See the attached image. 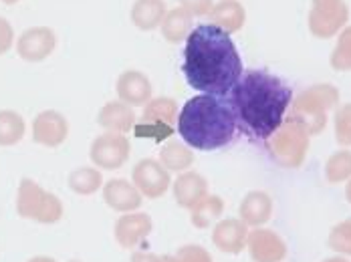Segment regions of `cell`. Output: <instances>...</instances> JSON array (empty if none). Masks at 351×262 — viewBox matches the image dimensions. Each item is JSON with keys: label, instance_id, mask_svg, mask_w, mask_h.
<instances>
[{"label": "cell", "instance_id": "cell-24", "mask_svg": "<svg viewBox=\"0 0 351 262\" xmlns=\"http://www.w3.org/2000/svg\"><path fill=\"white\" fill-rule=\"evenodd\" d=\"M160 163L168 172H178V174L188 172L194 163V151L184 146L182 142L170 140L160 150Z\"/></svg>", "mask_w": 351, "mask_h": 262}, {"label": "cell", "instance_id": "cell-30", "mask_svg": "<svg viewBox=\"0 0 351 262\" xmlns=\"http://www.w3.org/2000/svg\"><path fill=\"white\" fill-rule=\"evenodd\" d=\"M329 248L339 254H351V218L343 220L329 232Z\"/></svg>", "mask_w": 351, "mask_h": 262}, {"label": "cell", "instance_id": "cell-33", "mask_svg": "<svg viewBox=\"0 0 351 262\" xmlns=\"http://www.w3.org/2000/svg\"><path fill=\"white\" fill-rule=\"evenodd\" d=\"M12 44H14V29L4 16H0V57L6 55L12 49Z\"/></svg>", "mask_w": 351, "mask_h": 262}, {"label": "cell", "instance_id": "cell-28", "mask_svg": "<svg viewBox=\"0 0 351 262\" xmlns=\"http://www.w3.org/2000/svg\"><path fill=\"white\" fill-rule=\"evenodd\" d=\"M325 178L329 184H339L351 178V151H335L325 163Z\"/></svg>", "mask_w": 351, "mask_h": 262}, {"label": "cell", "instance_id": "cell-12", "mask_svg": "<svg viewBox=\"0 0 351 262\" xmlns=\"http://www.w3.org/2000/svg\"><path fill=\"white\" fill-rule=\"evenodd\" d=\"M33 142L43 148H59L69 137V121L63 113L55 109L40 112L33 121Z\"/></svg>", "mask_w": 351, "mask_h": 262}, {"label": "cell", "instance_id": "cell-2", "mask_svg": "<svg viewBox=\"0 0 351 262\" xmlns=\"http://www.w3.org/2000/svg\"><path fill=\"white\" fill-rule=\"evenodd\" d=\"M228 95L237 123L261 142H267L281 127L293 103L291 87L265 69L245 71Z\"/></svg>", "mask_w": 351, "mask_h": 262}, {"label": "cell", "instance_id": "cell-7", "mask_svg": "<svg viewBox=\"0 0 351 262\" xmlns=\"http://www.w3.org/2000/svg\"><path fill=\"white\" fill-rule=\"evenodd\" d=\"M178 113V105L172 97H152L149 103L143 105V115L140 121H136L134 131L143 140L164 142L174 133Z\"/></svg>", "mask_w": 351, "mask_h": 262}, {"label": "cell", "instance_id": "cell-11", "mask_svg": "<svg viewBox=\"0 0 351 262\" xmlns=\"http://www.w3.org/2000/svg\"><path fill=\"white\" fill-rule=\"evenodd\" d=\"M57 35L51 27H31L16 38V53L27 63H40L53 55Z\"/></svg>", "mask_w": 351, "mask_h": 262}, {"label": "cell", "instance_id": "cell-36", "mask_svg": "<svg viewBox=\"0 0 351 262\" xmlns=\"http://www.w3.org/2000/svg\"><path fill=\"white\" fill-rule=\"evenodd\" d=\"M156 262H182L176 254H156Z\"/></svg>", "mask_w": 351, "mask_h": 262}, {"label": "cell", "instance_id": "cell-18", "mask_svg": "<svg viewBox=\"0 0 351 262\" xmlns=\"http://www.w3.org/2000/svg\"><path fill=\"white\" fill-rule=\"evenodd\" d=\"M172 194L178 206L192 210L196 204H200L206 196H208V180L198 174V172H182L176 178L174 186H172Z\"/></svg>", "mask_w": 351, "mask_h": 262}, {"label": "cell", "instance_id": "cell-34", "mask_svg": "<svg viewBox=\"0 0 351 262\" xmlns=\"http://www.w3.org/2000/svg\"><path fill=\"white\" fill-rule=\"evenodd\" d=\"M180 6L190 10L194 16H206L210 14L214 0H180Z\"/></svg>", "mask_w": 351, "mask_h": 262}, {"label": "cell", "instance_id": "cell-37", "mask_svg": "<svg viewBox=\"0 0 351 262\" xmlns=\"http://www.w3.org/2000/svg\"><path fill=\"white\" fill-rule=\"evenodd\" d=\"M29 262H57L55 259H51V257H35V259H31Z\"/></svg>", "mask_w": 351, "mask_h": 262}, {"label": "cell", "instance_id": "cell-8", "mask_svg": "<svg viewBox=\"0 0 351 262\" xmlns=\"http://www.w3.org/2000/svg\"><path fill=\"white\" fill-rule=\"evenodd\" d=\"M350 6L346 0H313L309 10V31L317 38H331L346 29Z\"/></svg>", "mask_w": 351, "mask_h": 262}, {"label": "cell", "instance_id": "cell-41", "mask_svg": "<svg viewBox=\"0 0 351 262\" xmlns=\"http://www.w3.org/2000/svg\"><path fill=\"white\" fill-rule=\"evenodd\" d=\"M71 262H79V261H71Z\"/></svg>", "mask_w": 351, "mask_h": 262}, {"label": "cell", "instance_id": "cell-25", "mask_svg": "<svg viewBox=\"0 0 351 262\" xmlns=\"http://www.w3.org/2000/svg\"><path fill=\"white\" fill-rule=\"evenodd\" d=\"M224 212V200L220 196L208 194L200 204H196L190 212V222L198 230H206L214 226Z\"/></svg>", "mask_w": 351, "mask_h": 262}, {"label": "cell", "instance_id": "cell-13", "mask_svg": "<svg viewBox=\"0 0 351 262\" xmlns=\"http://www.w3.org/2000/svg\"><path fill=\"white\" fill-rule=\"evenodd\" d=\"M248 254L254 262H281L287 259V244L281 236L267 228H254L246 238Z\"/></svg>", "mask_w": 351, "mask_h": 262}, {"label": "cell", "instance_id": "cell-17", "mask_svg": "<svg viewBox=\"0 0 351 262\" xmlns=\"http://www.w3.org/2000/svg\"><path fill=\"white\" fill-rule=\"evenodd\" d=\"M248 226L241 218L218 220L212 230V244L226 254H239L246 248Z\"/></svg>", "mask_w": 351, "mask_h": 262}, {"label": "cell", "instance_id": "cell-15", "mask_svg": "<svg viewBox=\"0 0 351 262\" xmlns=\"http://www.w3.org/2000/svg\"><path fill=\"white\" fill-rule=\"evenodd\" d=\"M152 230L154 222L145 212H130L115 222L113 234L121 248H136L152 234Z\"/></svg>", "mask_w": 351, "mask_h": 262}, {"label": "cell", "instance_id": "cell-35", "mask_svg": "<svg viewBox=\"0 0 351 262\" xmlns=\"http://www.w3.org/2000/svg\"><path fill=\"white\" fill-rule=\"evenodd\" d=\"M132 262H156V254L154 252H134Z\"/></svg>", "mask_w": 351, "mask_h": 262}, {"label": "cell", "instance_id": "cell-38", "mask_svg": "<svg viewBox=\"0 0 351 262\" xmlns=\"http://www.w3.org/2000/svg\"><path fill=\"white\" fill-rule=\"evenodd\" d=\"M323 262H350L346 257H331V259H327V261Z\"/></svg>", "mask_w": 351, "mask_h": 262}, {"label": "cell", "instance_id": "cell-26", "mask_svg": "<svg viewBox=\"0 0 351 262\" xmlns=\"http://www.w3.org/2000/svg\"><path fill=\"white\" fill-rule=\"evenodd\" d=\"M27 133V123L21 113L12 109L0 112V148L16 146Z\"/></svg>", "mask_w": 351, "mask_h": 262}, {"label": "cell", "instance_id": "cell-32", "mask_svg": "<svg viewBox=\"0 0 351 262\" xmlns=\"http://www.w3.org/2000/svg\"><path fill=\"white\" fill-rule=\"evenodd\" d=\"M176 257L182 262H214L212 261L210 252L206 248L198 246V244H186V246H182L176 252Z\"/></svg>", "mask_w": 351, "mask_h": 262}, {"label": "cell", "instance_id": "cell-20", "mask_svg": "<svg viewBox=\"0 0 351 262\" xmlns=\"http://www.w3.org/2000/svg\"><path fill=\"white\" fill-rule=\"evenodd\" d=\"M239 214H241V220L246 226L261 228L263 224H267L273 216V200L267 192H261V189L248 192L241 202Z\"/></svg>", "mask_w": 351, "mask_h": 262}, {"label": "cell", "instance_id": "cell-14", "mask_svg": "<svg viewBox=\"0 0 351 262\" xmlns=\"http://www.w3.org/2000/svg\"><path fill=\"white\" fill-rule=\"evenodd\" d=\"M115 91H117L119 101L128 103L130 107H143L149 103L154 87L145 73H141L138 69H128L117 77Z\"/></svg>", "mask_w": 351, "mask_h": 262}, {"label": "cell", "instance_id": "cell-5", "mask_svg": "<svg viewBox=\"0 0 351 262\" xmlns=\"http://www.w3.org/2000/svg\"><path fill=\"white\" fill-rule=\"evenodd\" d=\"M16 212L25 220H33L38 224H57L63 218L65 208L53 192H47L31 178H23L16 192Z\"/></svg>", "mask_w": 351, "mask_h": 262}, {"label": "cell", "instance_id": "cell-23", "mask_svg": "<svg viewBox=\"0 0 351 262\" xmlns=\"http://www.w3.org/2000/svg\"><path fill=\"white\" fill-rule=\"evenodd\" d=\"M192 23H194V14L190 10H186L184 6H176L166 12L160 29L168 42L178 44V42L186 40L188 35L192 33Z\"/></svg>", "mask_w": 351, "mask_h": 262}, {"label": "cell", "instance_id": "cell-1", "mask_svg": "<svg viewBox=\"0 0 351 262\" xmlns=\"http://www.w3.org/2000/svg\"><path fill=\"white\" fill-rule=\"evenodd\" d=\"M182 71L204 95L224 97L243 75V59L232 37L216 25H198L186 38Z\"/></svg>", "mask_w": 351, "mask_h": 262}, {"label": "cell", "instance_id": "cell-16", "mask_svg": "<svg viewBox=\"0 0 351 262\" xmlns=\"http://www.w3.org/2000/svg\"><path fill=\"white\" fill-rule=\"evenodd\" d=\"M104 202L115 212L130 214L140 210L143 196L134 186V182H128L123 178H113L104 184Z\"/></svg>", "mask_w": 351, "mask_h": 262}, {"label": "cell", "instance_id": "cell-27", "mask_svg": "<svg viewBox=\"0 0 351 262\" xmlns=\"http://www.w3.org/2000/svg\"><path fill=\"white\" fill-rule=\"evenodd\" d=\"M69 187L79 194V196H91L97 189L104 187V176L97 168L85 166V168H77L69 174Z\"/></svg>", "mask_w": 351, "mask_h": 262}, {"label": "cell", "instance_id": "cell-39", "mask_svg": "<svg viewBox=\"0 0 351 262\" xmlns=\"http://www.w3.org/2000/svg\"><path fill=\"white\" fill-rule=\"evenodd\" d=\"M346 198H348V202L351 204V178L348 180V186H346Z\"/></svg>", "mask_w": 351, "mask_h": 262}, {"label": "cell", "instance_id": "cell-21", "mask_svg": "<svg viewBox=\"0 0 351 262\" xmlns=\"http://www.w3.org/2000/svg\"><path fill=\"white\" fill-rule=\"evenodd\" d=\"M212 25H216L218 29L226 31L228 35L239 33L246 23V10L245 6L239 0H220L214 2L210 10Z\"/></svg>", "mask_w": 351, "mask_h": 262}, {"label": "cell", "instance_id": "cell-40", "mask_svg": "<svg viewBox=\"0 0 351 262\" xmlns=\"http://www.w3.org/2000/svg\"><path fill=\"white\" fill-rule=\"evenodd\" d=\"M0 2H4V4H16V2H21V0H0Z\"/></svg>", "mask_w": 351, "mask_h": 262}, {"label": "cell", "instance_id": "cell-9", "mask_svg": "<svg viewBox=\"0 0 351 262\" xmlns=\"http://www.w3.org/2000/svg\"><path fill=\"white\" fill-rule=\"evenodd\" d=\"M130 155H132V146L123 133L106 131V133L97 135L89 148V157L95 163V168L109 170V172L123 168V163L130 159Z\"/></svg>", "mask_w": 351, "mask_h": 262}, {"label": "cell", "instance_id": "cell-10", "mask_svg": "<svg viewBox=\"0 0 351 262\" xmlns=\"http://www.w3.org/2000/svg\"><path fill=\"white\" fill-rule=\"evenodd\" d=\"M132 182L140 189L141 196L147 200L162 198L172 186L170 172L160 163V159H152V157L140 159L136 163L132 172Z\"/></svg>", "mask_w": 351, "mask_h": 262}, {"label": "cell", "instance_id": "cell-3", "mask_svg": "<svg viewBox=\"0 0 351 262\" xmlns=\"http://www.w3.org/2000/svg\"><path fill=\"white\" fill-rule=\"evenodd\" d=\"M237 127L230 103L216 95L200 93L188 99L178 113V133L192 150H222L234 140Z\"/></svg>", "mask_w": 351, "mask_h": 262}, {"label": "cell", "instance_id": "cell-4", "mask_svg": "<svg viewBox=\"0 0 351 262\" xmlns=\"http://www.w3.org/2000/svg\"><path fill=\"white\" fill-rule=\"evenodd\" d=\"M339 103V91L337 87L329 83H317L313 87L305 89L297 99L291 103V117L297 119L309 135H317L325 129L327 117L333 107Z\"/></svg>", "mask_w": 351, "mask_h": 262}, {"label": "cell", "instance_id": "cell-31", "mask_svg": "<svg viewBox=\"0 0 351 262\" xmlns=\"http://www.w3.org/2000/svg\"><path fill=\"white\" fill-rule=\"evenodd\" d=\"M335 140L341 148L351 146V103L341 105L335 113Z\"/></svg>", "mask_w": 351, "mask_h": 262}, {"label": "cell", "instance_id": "cell-22", "mask_svg": "<svg viewBox=\"0 0 351 262\" xmlns=\"http://www.w3.org/2000/svg\"><path fill=\"white\" fill-rule=\"evenodd\" d=\"M166 12H168V8H166L164 0H136L130 16H132V23L140 31H154V29L162 27Z\"/></svg>", "mask_w": 351, "mask_h": 262}, {"label": "cell", "instance_id": "cell-19", "mask_svg": "<svg viewBox=\"0 0 351 262\" xmlns=\"http://www.w3.org/2000/svg\"><path fill=\"white\" fill-rule=\"evenodd\" d=\"M136 112L123 101H109L97 113V123L111 133H128L136 127Z\"/></svg>", "mask_w": 351, "mask_h": 262}, {"label": "cell", "instance_id": "cell-29", "mask_svg": "<svg viewBox=\"0 0 351 262\" xmlns=\"http://www.w3.org/2000/svg\"><path fill=\"white\" fill-rule=\"evenodd\" d=\"M329 63L335 71H351V25L339 33Z\"/></svg>", "mask_w": 351, "mask_h": 262}, {"label": "cell", "instance_id": "cell-6", "mask_svg": "<svg viewBox=\"0 0 351 262\" xmlns=\"http://www.w3.org/2000/svg\"><path fill=\"white\" fill-rule=\"evenodd\" d=\"M309 131L291 115L282 121V125L267 140L269 144V153L273 159L289 170L301 168L307 151H309Z\"/></svg>", "mask_w": 351, "mask_h": 262}]
</instances>
